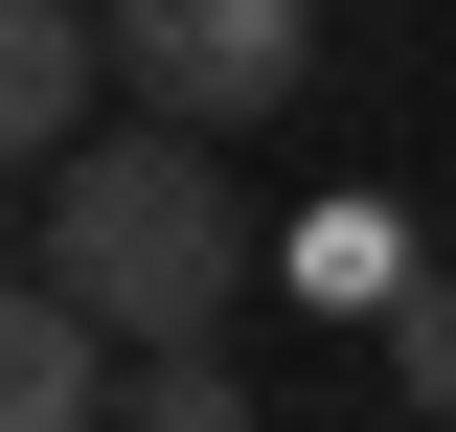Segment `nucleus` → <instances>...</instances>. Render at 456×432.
Returning <instances> with one entry per match:
<instances>
[{
	"mask_svg": "<svg viewBox=\"0 0 456 432\" xmlns=\"http://www.w3.org/2000/svg\"><path fill=\"white\" fill-rule=\"evenodd\" d=\"M251 273H274V228H251L228 137H160V114H114L92 160H46V182H23V296L114 319L137 364H206V341L251 319Z\"/></svg>",
	"mask_w": 456,
	"mask_h": 432,
	"instance_id": "1",
	"label": "nucleus"
},
{
	"mask_svg": "<svg viewBox=\"0 0 456 432\" xmlns=\"http://www.w3.org/2000/svg\"><path fill=\"white\" fill-rule=\"evenodd\" d=\"M137 341L114 319H69V296H0V432H137Z\"/></svg>",
	"mask_w": 456,
	"mask_h": 432,
	"instance_id": "4",
	"label": "nucleus"
},
{
	"mask_svg": "<svg viewBox=\"0 0 456 432\" xmlns=\"http://www.w3.org/2000/svg\"><path fill=\"white\" fill-rule=\"evenodd\" d=\"M137 432H251V387L228 364H137Z\"/></svg>",
	"mask_w": 456,
	"mask_h": 432,
	"instance_id": "7",
	"label": "nucleus"
},
{
	"mask_svg": "<svg viewBox=\"0 0 456 432\" xmlns=\"http://www.w3.org/2000/svg\"><path fill=\"white\" fill-rule=\"evenodd\" d=\"M388 387L456 432V273H411V296H388Z\"/></svg>",
	"mask_w": 456,
	"mask_h": 432,
	"instance_id": "6",
	"label": "nucleus"
},
{
	"mask_svg": "<svg viewBox=\"0 0 456 432\" xmlns=\"http://www.w3.org/2000/svg\"><path fill=\"white\" fill-rule=\"evenodd\" d=\"M92 92H114V0H23V23H0V137H23V182L114 137Z\"/></svg>",
	"mask_w": 456,
	"mask_h": 432,
	"instance_id": "3",
	"label": "nucleus"
},
{
	"mask_svg": "<svg viewBox=\"0 0 456 432\" xmlns=\"http://www.w3.org/2000/svg\"><path fill=\"white\" fill-rule=\"evenodd\" d=\"M434 251H388V228H297V296H342V319H388Z\"/></svg>",
	"mask_w": 456,
	"mask_h": 432,
	"instance_id": "5",
	"label": "nucleus"
},
{
	"mask_svg": "<svg viewBox=\"0 0 456 432\" xmlns=\"http://www.w3.org/2000/svg\"><path fill=\"white\" fill-rule=\"evenodd\" d=\"M114 68H137L160 137H251V114H297V68H320V0H114Z\"/></svg>",
	"mask_w": 456,
	"mask_h": 432,
	"instance_id": "2",
	"label": "nucleus"
}]
</instances>
